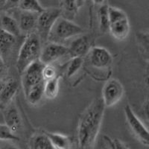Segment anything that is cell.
<instances>
[{"mask_svg": "<svg viewBox=\"0 0 149 149\" xmlns=\"http://www.w3.org/2000/svg\"><path fill=\"white\" fill-rule=\"evenodd\" d=\"M105 108L102 98H96L81 113L78 124V149H93L95 146Z\"/></svg>", "mask_w": 149, "mask_h": 149, "instance_id": "1", "label": "cell"}, {"mask_svg": "<svg viewBox=\"0 0 149 149\" xmlns=\"http://www.w3.org/2000/svg\"><path fill=\"white\" fill-rule=\"evenodd\" d=\"M41 40L37 33L27 34L19 51L17 61V69L22 74L28 66L40 60L41 52Z\"/></svg>", "mask_w": 149, "mask_h": 149, "instance_id": "2", "label": "cell"}, {"mask_svg": "<svg viewBox=\"0 0 149 149\" xmlns=\"http://www.w3.org/2000/svg\"><path fill=\"white\" fill-rule=\"evenodd\" d=\"M84 30L72 21L60 17L54 24L49 34L48 40L50 42L62 44L63 42L74 37L82 35Z\"/></svg>", "mask_w": 149, "mask_h": 149, "instance_id": "3", "label": "cell"}, {"mask_svg": "<svg viewBox=\"0 0 149 149\" xmlns=\"http://www.w3.org/2000/svg\"><path fill=\"white\" fill-rule=\"evenodd\" d=\"M61 17L60 8H51L43 10L37 16L36 29L40 40H48L49 34L52 29L54 24Z\"/></svg>", "mask_w": 149, "mask_h": 149, "instance_id": "4", "label": "cell"}, {"mask_svg": "<svg viewBox=\"0 0 149 149\" xmlns=\"http://www.w3.org/2000/svg\"><path fill=\"white\" fill-rule=\"evenodd\" d=\"M125 94L122 83L116 78H111L104 84L102 99L105 107H111L119 103Z\"/></svg>", "mask_w": 149, "mask_h": 149, "instance_id": "5", "label": "cell"}, {"mask_svg": "<svg viewBox=\"0 0 149 149\" xmlns=\"http://www.w3.org/2000/svg\"><path fill=\"white\" fill-rule=\"evenodd\" d=\"M124 111L127 125L134 135L142 145L148 146V130L147 127L136 115L130 105H126Z\"/></svg>", "mask_w": 149, "mask_h": 149, "instance_id": "6", "label": "cell"}, {"mask_svg": "<svg viewBox=\"0 0 149 149\" xmlns=\"http://www.w3.org/2000/svg\"><path fill=\"white\" fill-rule=\"evenodd\" d=\"M43 66L44 65L42 64L40 61H36L28 66L22 73V85L25 95H27V93L33 86L44 81L42 77Z\"/></svg>", "mask_w": 149, "mask_h": 149, "instance_id": "7", "label": "cell"}, {"mask_svg": "<svg viewBox=\"0 0 149 149\" xmlns=\"http://www.w3.org/2000/svg\"><path fill=\"white\" fill-rule=\"evenodd\" d=\"M66 55H69L67 47L63 44L49 42L41 49L39 61L43 65H52Z\"/></svg>", "mask_w": 149, "mask_h": 149, "instance_id": "8", "label": "cell"}, {"mask_svg": "<svg viewBox=\"0 0 149 149\" xmlns=\"http://www.w3.org/2000/svg\"><path fill=\"white\" fill-rule=\"evenodd\" d=\"M90 66L95 69L105 70L111 66L113 58L107 49L100 46L91 48L88 53Z\"/></svg>", "mask_w": 149, "mask_h": 149, "instance_id": "9", "label": "cell"}, {"mask_svg": "<svg viewBox=\"0 0 149 149\" xmlns=\"http://www.w3.org/2000/svg\"><path fill=\"white\" fill-rule=\"evenodd\" d=\"M108 31L115 39L120 41L125 40L130 31V22L127 15L109 21Z\"/></svg>", "mask_w": 149, "mask_h": 149, "instance_id": "10", "label": "cell"}, {"mask_svg": "<svg viewBox=\"0 0 149 149\" xmlns=\"http://www.w3.org/2000/svg\"><path fill=\"white\" fill-rule=\"evenodd\" d=\"M90 49L91 42L90 38L86 35H80L72 42L70 46L68 48V51L71 58H83L88 54Z\"/></svg>", "mask_w": 149, "mask_h": 149, "instance_id": "11", "label": "cell"}, {"mask_svg": "<svg viewBox=\"0 0 149 149\" xmlns=\"http://www.w3.org/2000/svg\"><path fill=\"white\" fill-rule=\"evenodd\" d=\"M3 111L5 125L9 127L14 134L18 131L22 127V119L17 107L11 104L5 107Z\"/></svg>", "mask_w": 149, "mask_h": 149, "instance_id": "12", "label": "cell"}, {"mask_svg": "<svg viewBox=\"0 0 149 149\" xmlns=\"http://www.w3.org/2000/svg\"><path fill=\"white\" fill-rule=\"evenodd\" d=\"M19 84L15 79L10 78L5 82L4 87L0 93V102L6 107L11 103L13 98L17 94Z\"/></svg>", "mask_w": 149, "mask_h": 149, "instance_id": "13", "label": "cell"}, {"mask_svg": "<svg viewBox=\"0 0 149 149\" xmlns=\"http://www.w3.org/2000/svg\"><path fill=\"white\" fill-rule=\"evenodd\" d=\"M61 17L72 21L79 9L84 5L83 1H62L60 2Z\"/></svg>", "mask_w": 149, "mask_h": 149, "instance_id": "14", "label": "cell"}, {"mask_svg": "<svg viewBox=\"0 0 149 149\" xmlns=\"http://www.w3.org/2000/svg\"><path fill=\"white\" fill-rule=\"evenodd\" d=\"M50 140L54 149H71L72 141L70 136L59 133L47 132L42 130Z\"/></svg>", "mask_w": 149, "mask_h": 149, "instance_id": "15", "label": "cell"}, {"mask_svg": "<svg viewBox=\"0 0 149 149\" xmlns=\"http://www.w3.org/2000/svg\"><path fill=\"white\" fill-rule=\"evenodd\" d=\"M37 14L22 11L19 16V21L18 22L20 31L26 32L28 34L34 32L33 30L37 26Z\"/></svg>", "mask_w": 149, "mask_h": 149, "instance_id": "16", "label": "cell"}, {"mask_svg": "<svg viewBox=\"0 0 149 149\" xmlns=\"http://www.w3.org/2000/svg\"><path fill=\"white\" fill-rule=\"evenodd\" d=\"M16 43V37L0 29V55L7 58Z\"/></svg>", "mask_w": 149, "mask_h": 149, "instance_id": "17", "label": "cell"}, {"mask_svg": "<svg viewBox=\"0 0 149 149\" xmlns=\"http://www.w3.org/2000/svg\"><path fill=\"white\" fill-rule=\"evenodd\" d=\"M29 149H54L47 136L42 132L31 136L29 142Z\"/></svg>", "mask_w": 149, "mask_h": 149, "instance_id": "18", "label": "cell"}, {"mask_svg": "<svg viewBox=\"0 0 149 149\" xmlns=\"http://www.w3.org/2000/svg\"><path fill=\"white\" fill-rule=\"evenodd\" d=\"M0 26H1V30H2L5 32L14 36L17 37L20 34V30L19 27L18 22L15 19L11 17L10 16L5 14L2 17L1 20H0Z\"/></svg>", "mask_w": 149, "mask_h": 149, "instance_id": "19", "label": "cell"}, {"mask_svg": "<svg viewBox=\"0 0 149 149\" xmlns=\"http://www.w3.org/2000/svg\"><path fill=\"white\" fill-rule=\"evenodd\" d=\"M59 89V78L58 76L44 81V86H43L44 96L48 99H54L58 96L60 90Z\"/></svg>", "mask_w": 149, "mask_h": 149, "instance_id": "20", "label": "cell"}, {"mask_svg": "<svg viewBox=\"0 0 149 149\" xmlns=\"http://www.w3.org/2000/svg\"><path fill=\"white\" fill-rule=\"evenodd\" d=\"M43 86H44V81H42L38 84L35 85L31 89L26 95L28 102L31 105H36L39 103L44 96L43 93Z\"/></svg>", "mask_w": 149, "mask_h": 149, "instance_id": "21", "label": "cell"}, {"mask_svg": "<svg viewBox=\"0 0 149 149\" xmlns=\"http://www.w3.org/2000/svg\"><path fill=\"white\" fill-rule=\"evenodd\" d=\"M19 8L23 12H28L31 14L39 15L42 13L45 8L37 1L33 0H26L19 2Z\"/></svg>", "mask_w": 149, "mask_h": 149, "instance_id": "22", "label": "cell"}, {"mask_svg": "<svg viewBox=\"0 0 149 149\" xmlns=\"http://www.w3.org/2000/svg\"><path fill=\"white\" fill-rule=\"evenodd\" d=\"M108 6L107 5H102L98 10V18L99 22L100 30L103 32L108 31L109 29V20H108Z\"/></svg>", "mask_w": 149, "mask_h": 149, "instance_id": "23", "label": "cell"}, {"mask_svg": "<svg viewBox=\"0 0 149 149\" xmlns=\"http://www.w3.org/2000/svg\"><path fill=\"white\" fill-rule=\"evenodd\" d=\"M84 63L83 58H72L70 63H69L66 70V74L68 78H71L74 76L82 67Z\"/></svg>", "mask_w": 149, "mask_h": 149, "instance_id": "24", "label": "cell"}, {"mask_svg": "<svg viewBox=\"0 0 149 149\" xmlns=\"http://www.w3.org/2000/svg\"><path fill=\"white\" fill-rule=\"evenodd\" d=\"M19 137L12 132L5 124H0V140L3 141H18Z\"/></svg>", "mask_w": 149, "mask_h": 149, "instance_id": "25", "label": "cell"}, {"mask_svg": "<svg viewBox=\"0 0 149 149\" xmlns=\"http://www.w3.org/2000/svg\"><path fill=\"white\" fill-rule=\"evenodd\" d=\"M42 80L44 81L51 80L57 77L55 68L52 65H44L42 70Z\"/></svg>", "mask_w": 149, "mask_h": 149, "instance_id": "26", "label": "cell"}, {"mask_svg": "<svg viewBox=\"0 0 149 149\" xmlns=\"http://www.w3.org/2000/svg\"><path fill=\"white\" fill-rule=\"evenodd\" d=\"M93 149H113L112 139L107 136H104L102 141H101L97 146H94Z\"/></svg>", "mask_w": 149, "mask_h": 149, "instance_id": "27", "label": "cell"}, {"mask_svg": "<svg viewBox=\"0 0 149 149\" xmlns=\"http://www.w3.org/2000/svg\"><path fill=\"white\" fill-rule=\"evenodd\" d=\"M113 149H130L127 145L119 139H112Z\"/></svg>", "mask_w": 149, "mask_h": 149, "instance_id": "28", "label": "cell"}, {"mask_svg": "<svg viewBox=\"0 0 149 149\" xmlns=\"http://www.w3.org/2000/svg\"><path fill=\"white\" fill-rule=\"evenodd\" d=\"M6 75V66L2 57L0 55V81H3Z\"/></svg>", "mask_w": 149, "mask_h": 149, "instance_id": "29", "label": "cell"}, {"mask_svg": "<svg viewBox=\"0 0 149 149\" xmlns=\"http://www.w3.org/2000/svg\"><path fill=\"white\" fill-rule=\"evenodd\" d=\"M0 149H19V148H17V146H14V145H8V146H6L5 147H4L3 148Z\"/></svg>", "mask_w": 149, "mask_h": 149, "instance_id": "30", "label": "cell"}, {"mask_svg": "<svg viewBox=\"0 0 149 149\" xmlns=\"http://www.w3.org/2000/svg\"><path fill=\"white\" fill-rule=\"evenodd\" d=\"M4 84H5V82H4L3 81H0V93L2 92V89H3Z\"/></svg>", "mask_w": 149, "mask_h": 149, "instance_id": "31", "label": "cell"}, {"mask_svg": "<svg viewBox=\"0 0 149 149\" xmlns=\"http://www.w3.org/2000/svg\"><path fill=\"white\" fill-rule=\"evenodd\" d=\"M5 108V106H4L3 104H2V103H1V102H0V110H4V109Z\"/></svg>", "mask_w": 149, "mask_h": 149, "instance_id": "32", "label": "cell"}, {"mask_svg": "<svg viewBox=\"0 0 149 149\" xmlns=\"http://www.w3.org/2000/svg\"><path fill=\"white\" fill-rule=\"evenodd\" d=\"M0 148H1V147H0Z\"/></svg>", "mask_w": 149, "mask_h": 149, "instance_id": "33", "label": "cell"}]
</instances>
